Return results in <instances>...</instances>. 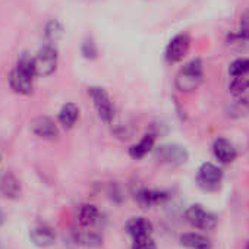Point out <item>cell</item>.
Returning <instances> with one entry per match:
<instances>
[{
  "instance_id": "6da1fadb",
  "label": "cell",
  "mask_w": 249,
  "mask_h": 249,
  "mask_svg": "<svg viewBox=\"0 0 249 249\" xmlns=\"http://www.w3.org/2000/svg\"><path fill=\"white\" fill-rule=\"evenodd\" d=\"M202 65L199 60H192L180 69L176 76V87L182 92L194 91L202 82Z\"/></svg>"
},
{
  "instance_id": "7a4b0ae2",
  "label": "cell",
  "mask_w": 249,
  "mask_h": 249,
  "mask_svg": "<svg viewBox=\"0 0 249 249\" xmlns=\"http://www.w3.org/2000/svg\"><path fill=\"white\" fill-rule=\"evenodd\" d=\"M88 94L94 103L98 117L104 123L110 124L114 119V106H113L111 98L107 94V91L101 87H91V88H88Z\"/></svg>"
},
{
  "instance_id": "3957f363",
  "label": "cell",
  "mask_w": 249,
  "mask_h": 249,
  "mask_svg": "<svg viewBox=\"0 0 249 249\" xmlns=\"http://www.w3.org/2000/svg\"><path fill=\"white\" fill-rule=\"evenodd\" d=\"M185 218L191 226L201 230H213L218 224L217 215L213 214L211 211H207L198 204L188 207V210L185 211Z\"/></svg>"
},
{
  "instance_id": "277c9868",
  "label": "cell",
  "mask_w": 249,
  "mask_h": 249,
  "mask_svg": "<svg viewBox=\"0 0 249 249\" xmlns=\"http://www.w3.org/2000/svg\"><path fill=\"white\" fill-rule=\"evenodd\" d=\"M36 75L38 76H49L56 71L57 66V50L53 44H46L43 49L38 50L37 56L34 57Z\"/></svg>"
},
{
  "instance_id": "5b68a950",
  "label": "cell",
  "mask_w": 249,
  "mask_h": 249,
  "mask_svg": "<svg viewBox=\"0 0 249 249\" xmlns=\"http://www.w3.org/2000/svg\"><path fill=\"white\" fill-rule=\"evenodd\" d=\"M223 180V170L213 163H202L198 169L196 182L204 191H217Z\"/></svg>"
},
{
  "instance_id": "8992f818",
  "label": "cell",
  "mask_w": 249,
  "mask_h": 249,
  "mask_svg": "<svg viewBox=\"0 0 249 249\" xmlns=\"http://www.w3.org/2000/svg\"><path fill=\"white\" fill-rule=\"evenodd\" d=\"M154 157L157 161L164 163V164H170V166H180L183 163L188 161V151L176 144H167V145H161L159 148H156L154 151Z\"/></svg>"
},
{
  "instance_id": "52a82bcc",
  "label": "cell",
  "mask_w": 249,
  "mask_h": 249,
  "mask_svg": "<svg viewBox=\"0 0 249 249\" xmlns=\"http://www.w3.org/2000/svg\"><path fill=\"white\" fill-rule=\"evenodd\" d=\"M191 47V38L188 34H178L175 38H172V41L169 43L167 49H166V59L170 63H176L180 62L189 52Z\"/></svg>"
},
{
  "instance_id": "ba28073f",
  "label": "cell",
  "mask_w": 249,
  "mask_h": 249,
  "mask_svg": "<svg viewBox=\"0 0 249 249\" xmlns=\"http://www.w3.org/2000/svg\"><path fill=\"white\" fill-rule=\"evenodd\" d=\"M31 132L43 140H54L59 137L57 124L47 116H38L31 122Z\"/></svg>"
},
{
  "instance_id": "9c48e42d",
  "label": "cell",
  "mask_w": 249,
  "mask_h": 249,
  "mask_svg": "<svg viewBox=\"0 0 249 249\" xmlns=\"http://www.w3.org/2000/svg\"><path fill=\"white\" fill-rule=\"evenodd\" d=\"M169 198H170L169 192L159 191V189H148V188H142L135 194V201L142 208H151L164 204Z\"/></svg>"
},
{
  "instance_id": "30bf717a",
  "label": "cell",
  "mask_w": 249,
  "mask_h": 249,
  "mask_svg": "<svg viewBox=\"0 0 249 249\" xmlns=\"http://www.w3.org/2000/svg\"><path fill=\"white\" fill-rule=\"evenodd\" d=\"M30 237H31V242L36 245V246H40V248H47V246H52L56 239H57V234H56V230L47 224H38V226H34L30 231Z\"/></svg>"
},
{
  "instance_id": "8fae6325",
  "label": "cell",
  "mask_w": 249,
  "mask_h": 249,
  "mask_svg": "<svg viewBox=\"0 0 249 249\" xmlns=\"http://www.w3.org/2000/svg\"><path fill=\"white\" fill-rule=\"evenodd\" d=\"M124 230H126V233L132 239L151 236L153 223L145 217H132L126 221V224H124Z\"/></svg>"
},
{
  "instance_id": "7c38bea8",
  "label": "cell",
  "mask_w": 249,
  "mask_h": 249,
  "mask_svg": "<svg viewBox=\"0 0 249 249\" xmlns=\"http://www.w3.org/2000/svg\"><path fill=\"white\" fill-rule=\"evenodd\" d=\"M33 78L34 76H31L17 68L9 75V85L17 94L28 95L33 92Z\"/></svg>"
},
{
  "instance_id": "4fadbf2b",
  "label": "cell",
  "mask_w": 249,
  "mask_h": 249,
  "mask_svg": "<svg viewBox=\"0 0 249 249\" xmlns=\"http://www.w3.org/2000/svg\"><path fill=\"white\" fill-rule=\"evenodd\" d=\"M213 154L221 164H229L234 161L237 153L234 145L226 138H217L213 144Z\"/></svg>"
},
{
  "instance_id": "5bb4252c",
  "label": "cell",
  "mask_w": 249,
  "mask_h": 249,
  "mask_svg": "<svg viewBox=\"0 0 249 249\" xmlns=\"http://www.w3.org/2000/svg\"><path fill=\"white\" fill-rule=\"evenodd\" d=\"M0 194L6 198H11V199H15L19 196L21 183L14 173L8 172V173L2 175V178H0Z\"/></svg>"
},
{
  "instance_id": "9a60e30c",
  "label": "cell",
  "mask_w": 249,
  "mask_h": 249,
  "mask_svg": "<svg viewBox=\"0 0 249 249\" xmlns=\"http://www.w3.org/2000/svg\"><path fill=\"white\" fill-rule=\"evenodd\" d=\"M59 124L63 129H72L75 126L76 120L79 119V108L73 103H66L62 106L59 111Z\"/></svg>"
},
{
  "instance_id": "2e32d148",
  "label": "cell",
  "mask_w": 249,
  "mask_h": 249,
  "mask_svg": "<svg viewBox=\"0 0 249 249\" xmlns=\"http://www.w3.org/2000/svg\"><path fill=\"white\" fill-rule=\"evenodd\" d=\"M154 144H156V137L153 134H145L140 142L134 144L129 148V156L134 160H141L144 159L148 153H151L154 150Z\"/></svg>"
},
{
  "instance_id": "e0dca14e",
  "label": "cell",
  "mask_w": 249,
  "mask_h": 249,
  "mask_svg": "<svg viewBox=\"0 0 249 249\" xmlns=\"http://www.w3.org/2000/svg\"><path fill=\"white\" fill-rule=\"evenodd\" d=\"M76 218H78V223L81 227H91L94 226L98 218H100V211L98 208L94 205V204H82L79 208H78V213H76Z\"/></svg>"
},
{
  "instance_id": "ac0fdd59",
  "label": "cell",
  "mask_w": 249,
  "mask_h": 249,
  "mask_svg": "<svg viewBox=\"0 0 249 249\" xmlns=\"http://www.w3.org/2000/svg\"><path fill=\"white\" fill-rule=\"evenodd\" d=\"M180 243L189 249H211L210 239L201 233H196V231L183 233L180 236Z\"/></svg>"
},
{
  "instance_id": "d6986e66",
  "label": "cell",
  "mask_w": 249,
  "mask_h": 249,
  "mask_svg": "<svg viewBox=\"0 0 249 249\" xmlns=\"http://www.w3.org/2000/svg\"><path fill=\"white\" fill-rule=\"evenodd\" d=\"M73 242L79 246L94 249L103 245V237L92 230H81L73 234Z\"/></svg>"
},
{
  "instance_id": "ffe728a7",
  "label": "cell",
  "mask_w": 249,
  "mask_h": 249,
  "mask_svg": "<svg viewBox=\"0 0 249 249\" xmlns=\"http://www.w3.org/2000/svg\"><path fill=\"white\" fill-rule=\"evenodd\" d=\"M63 34V28L57 21H50L46 25V38H47V44H53L56 43Z\"/></svg>"
},
{
  "instance_id": "44dd1931",
  "label": "cell",
  "mask_w": 249,
  "mask_h": 249,
  "mask_svg": "<svg viewBox=\"0 0 249 249\" xmlns=\"http://www.w3.org/2000/svg\"><path fill=\"white\" fill-rule=\"evenodd\" d=\"M249 72V59H237L234 60L230 68H229V73L236 78V76H243Z\"/></svg>"
},
{
  "instance_id": "7402d4cb",
  "label": "cell",
  "mask_w": 249,
  "mask_h": 249,
  "mask_svg": "<svg viewBox=\"0 0 249 249\" xmlns=\"http://www.w3.org/2000/svg\"><path fill=\"white\" fill-rule=\"evenodd\" d=\"M19 71L31 75V76H36V66H34V57L30 56L28 53H24L19 60H18V66H17Z\"/></svg>"
},
{
  "instance_id": "603a6c76",
  "label": "cell",
  "mask_w": 249,
  "mask_h": 249,
  "mask_svg": "<svg viewBox=\"0 0 249 249\" xmlns=\"http://www.w3.org/2000/svg\"><path fill=\"white\" fill-rule=\"evenodd\" d=\"M132 249H157V245L151 236H145V237L134 239Z\"/></svg>"
},
{
  "instance_id": "cb8c5ba5",
  "label": "cell",
  "mask_w": 249,
  "mask_h": 249,
  "mask_svg": "<svg viewBox=\"0 0 249 249\" xmlns=\"http://www.w3.org/2000/svg\"><path fill=\"white\" fill-rule=\"evenodd\" d=\"M239 38L249 41V9L240 17L239 22Z\"/></svg>"
},
{
  "instance_id": "d4e9b609",
  "label": "cell",
  "mask_w": 249,
  "mask_h": 249,
  "mask_svg": "<svg viewBox=\"0 0 249 249\" xmlns=\"http://www.w3.org/2000/svg\"><path fill=\"white\" fill-rule=\"evenodd\" d=\"M82 54L88 59H94L97 56V49L92 41H85L82 46Z\"/></svg>"
},
{
  "instance_id": "484cf974",
  "label": "cell",
  "mask_w": 249,
  "mask_h": 249,
  "mask_svg": "<svg viewBox=\"0 0 249 249\" xmlns=\"http://www.w3.org/2000/svg\"><path fill=\"white\" fill-rule=\"evenodd\" d=\"M5 220H6V217H5V213L0 210V227H2L3 224H5Z\"/></svg>"
},
{
  "instance_id": "4316f807",
  "label": "cell",
  "mask_w": 249,
  "mask_h": 249,
  "mask_svg": "<svg viewBox=\"0 0 249 249\" xmlns=\"http://www.w3.org/2000/svg\"><path fill=\"white\" fill-rule=\"evenodd\" d=\"M243 76H245V78H246V81H248V82H249V72H248V73H246V75H243Z\"/></svg>"
},
{
  "instance_id": "83f0119b",
  "label": "cell",
  "mask_w": 249,
  "mask_h": 249,
  "mask_svg": "<svg viewBox=\"0 0 249 249\" xmlns=\"http://www.w3.org/2000/svg\"><path fill=\"white\" fill-rule=\"evenodd\" d=\"M246 249H249V243H248V245H246Z\"/></svg>"
}]
</instances>
